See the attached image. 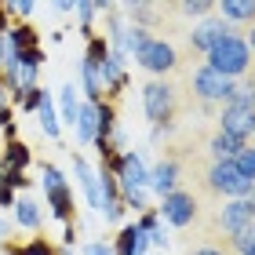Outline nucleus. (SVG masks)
Here are the masks:
<instances>
[{
  "label": "nucleus",
  "instance_id": "bb28decb",
  "mask_svg": "<svg viewBox=\"0 0 255 255\" xmlns=\"http://www.w3.org/2000/svg\"><path fill=\"white\" fill-rule=\"evenodd\" d=\"M59 110H62V121H69V124L77 121L80 102H77V88H73V84H66V88L59 91Z\"/></svg>",
  "mask_w": 255,
  "mask_h": 255
},
{
  "label": "nucleus",
  "instance_id": "dca6fc26",
  "mask_svg": "<svg viewBox=\"0 0 255 255\" xmlns=\"http://www.w3.org/2000/svg\"><path fill=\"white\" fill-rule=\"evenodd\" d=\"M0 164L11 168V171H26L33 164V149L22 142V138H11V142L4 146V153H0Z\"/></svg>",
  "mask_w": 255,
  "mask_h": 255
},
{
  "label": "nucleus",
  "instance_id": "6ab92c4d",
  "mask_svg": "<svg viewBox=\"0 0 255 255\" xmlns=\"http://www.w3.org/2000/svg\"><path fill=\"white\" fill-rule=\"evenodd\" d=\"M215 7L223 11L226 22H255V0H215Z\"/></svg>",
  "mask_w": 255,
  "mask_h": 255
},
{
  "label": "nucleus",
  "instance_id": "ddd939ff",
  "mask_svg": "<svg viewBox=\"0 0 255 255\" xmlns=\"http://www.w3.org/2000/svg\"><path fill=\"white\" fill-rule=\"evenodd\" d=\"M146 186L153 193H160V197H168L171 190H179V164H175V160H160V164L149 171Z\"/></svg>",
  "mask_w": 255,
  "mask_h": 255
},
{
  "label": "nucleus",
  "instance_id": "f8f14e48",
  "mask_svg": "<svg viewBox=\"0 0 255 255\" xmlns=\"http://www.w3.org/2000/svg\"><path fill=\"white\" fill-rule=\"evenodd\" d=\"M73 168H77V179H80V190H84L88 204L91 208H102V190H99V171H91V164L80 153H73Z\"/></svg>",
  "mask_w": 255,
  "mask_h": 255
},
{
  "label": "nucleus",
  "instance_id": "393cba45",
  "mask_svg": "<svg viewBox=\"0 0 255 255\" xmlns=\"http://www.w3.org/2000/svg\"><path fill=\"white\" fill-rule=\"evenodd\" d=\"M40 99H44V88H40V84H37V88H22V91L11 95V102H15L18 110H26V113H37Z\"/></svg>",
  "mask_w": 255,
  "mask_h": 255
},
{
  "label": "nucleus",
  "instance_id": "72a5a7b5",
  "mask_svg": "<svg viewBox=\"0 0 255 255\" xmlns=\"http://www.w3.org/2000/svg\"><path fill=\"white\" fill-rule=\"evenodd\" d=\"M7 237H11V223L0 219V245H4V248H7Z\"/></svg>",
  "mask_w": 255,
  "mask_h": 255
},
{
  "label": "nucleus",
  "instance_id": "a878e982",
  "mask_svg": "<svg viewBox=\"0 0 255 255\" xmlns=\"http://www.w3.org/2000/svg\"><path fill=\"white\" fill-rule=\"evenodd\" d=\"M110 48H113L117 59H124V51H128V29L117 15H110Z\"/></svg>",
  "mask_w": 255,
  "mask_h": 255
},
{
  "label": "nucleus",
  "instance_id": "4468645a",
  "mask_svg": "<svg viewBox=\"0 0 255 255\" xmlns=\"http://www.w3.org/2000/svg\"><path fill=\"white\" fill-rule=\"evenodd\" d=\"M99 80H102V91H121L128 84L124 77V59H117V55H106V59L99 62Z\"/></svg>",
  "mask_w": 255,
  "mask_h": 255
},
{
  "label": "nucleus",
  "instance_id": "4c0bfd02",
  "mask_svg": "<svg viewBox=\"0 0 255 255\" xmlns=\"http://www.w3.org/2000/svg\"><path fill=\"white\" fill-rule=\"evenodd\" d=\"M245 44H248V51H255V22H252V29H248V37H245Z\"/></svg>",
  "mask_w": 255,
  "mask_h": 255
},
{
  "label": "nucleus",
  "instance_id": "39448f33",
  "mask_svg": "<svg viewBox=\"0 0 255 255\" xmlns=\"http://www.w3.org/2000/svg\"><path fill=\"white\" fill-rule=\"evenodd\" d=\"M237 84L230 77H223L219 69H212V66H201L193 73V95L204 102V106H212V102H223V99H230V91H234Z\"/></svg>",
  "mask_w": 255,
  "mask_h": 255
},
{
  "label": "nucleus",
  "instance_id": "f704fd0d",
  "mask_svg": "<svg viewBox=\"0 0 255 255\" xmlns=\"http://www.w3.org/2000/svg\"><path fill=\"white\" fill-rule=\"evenodd\" d=\"M15 121H11V106H0V128H11Z\"/></svg>",
  "mask_w": 255,
  "mask_h": 255
},
{
  "label": "nucleus",
  "instance_id": "2eb2a0df",
  "mask_svg": "<svg viewBox=\"0 0 255 255\" xmlns=\"http://www.w3.org/2000/svg\"><path fill=\"white\" fill-rule=\"evenodd\" d=\"M11 223L22 226V230H40V223H44L40 204L33 201V197H18L15 208H11Z\"/></svg>",
  "mask_w": 255,
  "mask_h": 255
},
{
  "label": "nucleus",
  "instance_id": "b1692460",
  "mask_svg": "<svg viewBox=\"0 0 255 255\" xmlns=\"http://www.w3.org/2000/svg\"><path fill=\"white\" fill-rule=\"evenodd\" d=\"M175 11L186 18H208L215 11V0H175Z\"/></svg>",
  "mask_w": 255,
  "mask_h": 255
},
{
  "label": "nucleus",
  "instance_id": "1a4fd4ad",
  "mask_svg": "<svg viewBox=\"0 0 255 255\" xmlns=\"http://www.w3.org/2000/svg\"><path fill=\"white\" fill-rule=\"evenodd\" d=\"M219 131L234 135L237 142H248V138L255 135V110H245V106H226L223 117H219Z\"/></svg>",
  "mask_w": 255,
  "mask_h": 255
},
{
  "label": "nucleus",
  "instance_id": "6e6552de",
  "mask_svg": "<svg viewBox=\"0 0 255 255\" xmlns=\"http://www.w3.org/2000/svg\"><path fill=\"white\" fill-rule=\"evenodd\" d=\"M160 201H164V204H160L157 212L164 215L171 226L186 230L193 219H197V197H193V193H186V190H171L168 197H160Z\"/></svg>",
  "mask_w": 255,
  "mask_h": 255
},
{
  "label": "nucleus",
  "instance_id": "58836bf2",
  "mask_svg": "<svg viewBox=\"0 0 255 255\" xmlns=\"http://www.w3.org/2000/svg\"><path fill=\"white\" fill-rule=\"evenodd\" d=\"M91 4H95V11H110L113 0H91Z\"/></svg>",
  "mask_w": 255,
  "mask_h": 255
},
{
  "label": "nucleus",
  "instance_id": "c756f323",
  "mask_svg": "<svg viewBox=\"0 0 255 255\" xmlns=\"http://www.w3.org/2000/svg\"><path fill=\"white\" fill-rule=\"evenodd\" d=\"M7 59H11V48H7V33L0 29V73H4V66H7Z\"/></svg>",
  "mask_w": 255,
  "mask_h": 255
},
{
  "label": "nucleus",
  "instance_id": "37998d69",
  "mask_svg": "<svg viewBox=\"0 0 255 255\" xmlns=\"http://www.w3.org/2000/svg\"><path fill=\"white\" fill-rule=\"evenodd\" d=\"M0 11H4V7H0Z\"/></svg>",
  "mask_w": 255,
  "mask_h": 255
},
{
  "label": "nucleus",
  "instance_id": "c85d7f7f",
  "mask_svg": "<svg viewBox=\"0 0 255 255\" xmlns=\"http://www.w3.org/2000/svg\"><path fill=\"white\" fill-rule=\"evenodd\" d=\"M234 164H237V171H241L245 179L255 182V146H241L237 157H234Z\"/></svg>",
  "mask_w": 255,
  "mask_h": 255
},
{
  "label": "nucleus",
  "instance_id": "f3484780",
  "mask_svg": "<svg viewBox=\"0 0 255 255\" xmlns=\"http://www.w3.org/2000/svg\"><path fill=\"white\" fill-rule=\"evenodd\" d=\"M146 245H149L146 234L131 223V226H124V230H121L117 245H113V255H146Z\"/></svg>",
  "mask_w": 255,
  "mask_h": 255
},
{
  "label": "nucleus",
  "instance_id": "c03bdc74",
  "mask_svg": "<svg viewBox=\"0 0 255 255\" xmlns=\"http://www.w3.org/2000/svg\"><path fill=\"white\" fill-rule=\"evenodd\" d=\"M252 138H255V135H252Z\"/></svg>",
  "mask_w": 255,
  "mask_h": 255
},
{
  "label": "nucleus",
  "instance_id": "aec40b11",
  "mask_svg": "<svg viewBox=\"0 0 255 255\" xmlns=\"http://www.w3.org/2000/svg\"><path fill=\"white\" fill-rule=\"evenodd\" d=\"M37 117H40V128H44V135H48V138H59L62 135V121L55 117L51 91H44V99H40V106H37Z\"/></svg>",
  "mask_w": 255,
  "mask_h": 255
},
{
  "label": "nucleus",
  "instance_id": "a211bd4d",
  "mask_svg": "<svg viewBox=\"0 0 255 255\" xmlns=\"http://www.w3.org/2000/svg\"><path fill=\"white\" fill-rule=\"evenodd\" d=\"M7 48L11 51H29V48H40V37L29 22H11L7 29Z\"/></svg>",
  "mask_w": 255,
  "mask_h": 255
},
{
  "label": "nucleus",
  "instance_id": "f257e3e1",
  "mask_svg": "<svg viewBox=\"0 0 255 255\" xmlns=\"http://www.w3.org/2000/svg\"><path fill=\"white\" fill-rule=\"evenodd\" d=\"M208 66L219 69V73L230 77V80H237L252 66V51H248L245 37H241V33H226V37L208 51Z\"/></svg>",
  "mask_w": 255,
  "mask_h": 255
},
{
  "label": "nucleus",
  "instance_id": "9d476101",
  "mask_svg": "<svg viewBox=\"0 0 255 255\" xmlns=\"http://www.w3.org/2000/svg\"><path fill=\"white\" fill-rule=\"evenodd\" d=\"M226 33H234V29H230V22H226V18H215V15H208V18H201V26L193 29V37H190V48H193V51H204V55H208V51H212L219 40L226 37Z\"/></svg>",
  "mask_w": 255,
  "mask_h": 255
},
{
  "label": "nucleus",
  "instance_id": "c9c22d12",
  "mask_svg": "<svg viewBox=\"0 0 255 255\" xmlns=\"http://www.w3.org/2000/svg\"><path fill=\"white\" fill-rule=\"evenodd\" d=\"M55 11H73V0H51Z\"/></svg>",
  "mask_w": 255,
  "mask_h": 255
},
{
  "label": "nucleus",
  "instance_id": "473e14b6",
  "mask_svg": "<svg viewBox=\"0 0 255 255\" xmlns=\"http://www.w3.org/2000/svg\"><path fill=\"white\" fill-rule=\"evenodd\" d=\"M190 255H230L226 248H215V245H204V248H197V252H190Z\"/></svg>",
  "mask_w": 255,
  "mask_h": 255
},
{
  "label": "nucleus",
  "instance_id": "5701e85b",
  "mask_svg": "<svg viewBox=\"0 0 255 255\" xmlns=\"http://www.w3.org/2000/svg\"><path fill=\"white\" fill-rule=\"evenodd\" d=\"M124 7H128V15L135 18V26H153V22L160 18L157 11H153V0H124Z\"/></svg>",
  "mask_w": 255,
  "mask_h": 255
},
{
  "label": "nucleus",
  "instance_id": "79ce46f5",
  "mask_svg": "<svg viewBox=\"0 0 255 255\" xmlns=\"http://www.w3.org/2000/svg\"><path fill=\"white\" fill-rule=\"evenodd\" d=\"M252 84H255V69H252Z\"/></svg>",
  "mask_w": 255,
  "mask_h": 255
},
{
  "label": "nucleus",
  "instance_id": "4be33fe9",
  "mask_svg": "<svg viewBox=\"0 0 255 255\" xmlns=\"http://www.w3.org/2000/svg\"><path fill=\"white\" fill-rule=\"evenodd\" d=\"M138 230H142V234H146V241H149V245H164V230H160V212H153V208H146V212L142 215H138V223H135Z\"/></svg>",
  "mask_w": 255,
  "mask_h": 255
},
{
  "label": "nucleus",
  "instance_id": "20e7f679",
  "mask_svg": "<svg viewBox=\"0 0 255 255\" xmlns=\"http://www.w3.org/2000/svg\"><path fill=\"white\" fill-rule=\"evenodd\" d=\"M44 197H48V208L59 223H73V190L55 164H44Z\"/></svg>",
  "mask_w": 255,
  "mask_h": 255
},
{
  "label": "nucleus",
  "instance_id": "412c9836",
  "mask_svg": "<svg viewBox=\"0 0 255 255\" xmlns=\"http://www.w3.org/2000/svg\"><path fill=\"white\" fill-rule=\"evenodd\" d=\"M241 146H248V142H237L234 135L219 131V135H212V142H208V153H212V160H234Z\"/></svg>",
  "mask_w": 255,
  "mask_h": 255
},
{
  "label": "nucleus",
  "instance_id": "ea45409f",
  "mask_svg": "<svg viewBox=\"0 0 255 255\" xmlns=\"http://www.w3.org/2000/svg\"><path fill=\"white\" fill-rule=\"evenodd\" d=\"M4 255H22V248H18V245H7V248H4Z\"/></svg>",
  "mask_w": 255,
  "mask_h": 255
},
{
  "label": "nucleus",
  "instance_id": "7c9ffc66",
  "mask_svg": "<svg viewBox=\"0 0 255 255\" xmlns=\"http://www.w3.org/2000/svg\"><path fill=\"white\" fill-rule=\"evenodd\" d=\"M33 7H37V0H15V15H22V18H29Z\"/></svg>",
  "mask_w": 255,
  "mask_h": 255
},
{
  "label": "nucleus",
  "instance_id": "e433bc0d",
  "mask_svg": "<svg viewBox=\"0 0 255 255\" xmlns=\"http://www.w3.org/2000/svg\"><path fill=\"white\" fill-rule=\"evenodd\" d=\"M7 95H11V91H7V84H4V77H0V106H7Z\"/></svg>",
  "mask_w": 255,
  "mask_h": 255
},
{
  "label": "nucleus",
  "instance_id": "f03ea898",
  "mask_svg": "<svg viewBox=\"0 0 255 255\" xmlns=\"http://www.w3.org/2000/svg\"><path fill=\"white\" fill-rule=\"evenodd\" d=\"M204 186L215 197H248L255 182L241 175L234 160H212V168L204 171Z\"/></svg>",
  "mask_w": 255,
  "mask_h": 255
},
{
  "label": "nucleus",
  "instance_id": "2f4dec72",
  "mask_svg": "<svg viewBox=\"0 0 255 255\" xmlns=\"http://www.w3.org/2000/svg\"><path fill=\"white\" fill-rule=\"evenodd\" d=\"M84 255H113V248H106L102 241H95V245H88V248H84Z\"/></svg>",
  "mask_w": 255,
  "mask_h": 255
},
{
  "label": "nucleus",
  "instance_id": "0eeeda50",
  "mask_svg": "<svg viewBox=\"0 0 255 255\" xmlns=\"http://www.w3.org/2000/svg\"><path fill=\"white\" fill-rule=\"evenodd\" d=\"M113 175H117V186L121 193H135V190H142L146 182H149V168H146V160L138 157V153H121L117 157V164L110 168Z\"/></svg>",
  "mask_w": 255,
  "mask_h": 255
},
{
  "label": "nucleus",
  "instance_id": "a19ab883",
  "mask_svg": "<svg viewBox=\"0 0 255 255\" xmlns=\"http://www.w3.org/2000/svg\"><path fill=\"white\" fill-rule=\"evenodd\" d=\"M237 255H255V245H252V248H245V252H237Z\"/></svg>",
  "mask_w": 255,
  "mask_h": 255
},
{
  "label": "nucleus",
  "instance_id": "7ed1b4c3",
  "mask_svg": "<svg viewBox=\"0 0 255 255\" xmlns=\"http://www.w3.org/2000/svg\"><path fill=\"white\" fill-rule=\"evenodd\" d=\"M142 106H146V117L157 124V135L164 131V128L171 124V117H175V88L168 84V80H149V84L142 88Z\"/></svg>",
  "mask_w": 255,
  "mask_h": 255
},
{
  "label": "nucleus",
  "instance_id": "cd10ccee",
  "mask_svg": "<svg viewBox=\"0 0 255 255\" xmlns=\"http://www.w3.org/2000/svg\"><path fill=\"white\" fill-rule=\"evenodd\" d=\"M226 106H245V110H255V84L248 80V84H241L230 91V99H226Z\"/></svg>",
  "mask_w": 255,
  "mask_h": 255
},
{
  "label": "nucleus",
  "instance_id": "9b49d317",
  "mask_svg": "<svg viewBox=\"0 0 255 255\" xmlns=\"http://www.w3.org/2000/svg\"><path fill=\"white\" fill-rule=\"evenodd\" d=\"M73 128H77V142L80 146H95V128H99V106L95 102H88V99L80 102Z\"/></svg>",
  "mask_w": 255,
  "mask_h": 255
},
{
  "label": "nucleus",
  "instance_id": "423d86ee",
  "mask_svg": "<svg viewBox=\"0 0 255 255\" xmlns=\"http://www.w3.org/2000/svg\"><path fill=\"white\" fill-rule=\"evenodd\" d=\"M135 62L142 66V69H149V73H171L175 69V62H179V55H175V48H171L168 40H160V37H149L142 48L135 51Z\"/></svg>",
  "mask_w": 255,
  "mask_h": 255
}]
</instances>
